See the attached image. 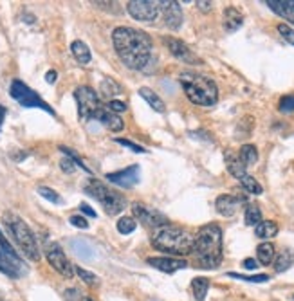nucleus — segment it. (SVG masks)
I'll use <instances>...</instances> for the list:
<instances>
[{"label":"nucleus","instance_id":"1","mask_svg":"<svg viewBox=\"0 0 294 301\" xmlns=\"http://www.w3.org/2000/svg\"><path fill=\"white\" fill-rule=\"evenodd\" d=\"M112 42L120 59L128 69L150 72L155 65L154 42L144 31L121 25L112 33Z\"/></svg>","mask_w":294,"mask_h":301},{"label":"nucleus","instance_id":"2","mask_svg":"<svg viewBox=\"0 0 294 301\" xmlns=\"http://www.w3.org/2000/svg\"><path fill=\"white\" fill-rule=\"evenodd\" d=\"M199 267L215 269L222 262V229L217 224H208L195 234L193 251Z\"/></svg>","mask_w":294,"mask_h":301},{"label":"nucleus","instance_id":"3","mask_svg":"<svg viewBox=\"0 0 294 301\" xmlns=\"http://www.w3.org/2000/svg\"><path fill=\"white\" fill-rule=\"evenodd\" d=\"M195 236L190 234L186 229L171 224H164V226L154 229L152 234V246L157 251L173 254V256H184L193 251Z\"/></svg>","mask_w":294,"mask_h":301},{"label":"nucleus","instance_id":"4","mask_svg":"<svg viewBox=\"0 0 294 301\" xmlns=\"http://www.w3.org/2000/svg\"><path fill=\"white\" fill-rule=\"evenodd\" d=\"M179 81L184 88V94L193 105L199 107H213L219 101V88L213 79L195 72H183Z\"/></svg>","mask_w":294,"mask_h":301},{"label":"nucleus","instance_id":"5","mask_svg":"<svg viewBox=\"0 0 294 301\" xmlns=\"http://www.w3.org/2000/svg\"><path fill=\"white\" fill-rule=\"evenodd\" d=\"M2 222H4L8 233L13 236L15 244L20 247L24 256H27L31 262H40V247H38V242H36V236L31 231V227L18 215L11 213V211H6L2 215Z\"/></svg>","mask_w":294,"mask_h":301},{"label":"nucleus","instance_id":"6","mask_svg":"<svg viewBox=\"0 0 294 301\" xmlns=\"http://www.w3.org/2000/svg\"><path fill=\"white\" fill-rule=\"evenodd\" d=\"M85 193H89L92 198H96V200L105 207V213L110 215V217L120 215L121 211H125V206H127V200H125L123 195L108 190L103 183L96 180V178H91V180L85 184Z\"/></svg>","mask_w":294,"mask_h":301},{"label":"nucleus","instance_id":"7","mask_svg":"<svg viewBox=\"0 0 294 301\" xmlns=\"http://www.w3.org/2000/svg\"><path fill=\"white\" fill-rule=\"evenodd\" d=\"M0 273H4L6 276L13 278V280H18L24 274H27V265L11 247L2 231H0Z\"/></svg>","mask_w":294,"mask_h":301},{"label":"nucleus","instance_id":"8","mask_svg":"<svg viewBox=\"0 0 294 301\" xmlns=\"http://www.w3.org/2000/svg\"><path fill=\"white\" fill-rule=\"evenodd\" d=\"M74 98H76V103H78V114H80V119L83 123L92 121V119L96 121L100 112L105 108L100 101V96L96 94L94 88L87 87V85H81V87L76 88Z\"/></svg>","mask_w":294,"mask_h":301},{"label":"nucleus","instance_id":"9","mask_svg":"<svg viewBox=\"0 0 294 301\" xmlns=\"http://www.w3.org/2000/svg\"><path fill=\"white\" fill-rule=\"evenodd\" d=\"M9 94H11V98L15 99V101H18L22 107H25V108H40V110H44V112H47V114L54 115V110H52V108L49 107V105L45 103L44 99L36 94L35 91H31V88H29L27 85L24 83V81H20V79H15V81H13L11 88H9Z\"/></svg>","mask_w":294,"mask_h":301},{"label":"nucleus","instance_id":"10","mask_svg":"<svg viewBox=\"0 0 294 301\" xmlns=\"http://www.w3.org/2000/svg\"><path fill=\"white\" fill-rule=\"evenodd\" d=\"M44 253H45V258H47L49 265H51L56 273H60L62 276L69 278V280L74 276V265L67 260V256H65V253L62 251V247L58 246V244L51 242V240H45Z\"/></svg>","mask_w":294,"mask_h":301},{"label":"nucleus","instance_id":"11","mask_svg":"<svg viewBox=\"0 0 294 301\" xmlns=\"http://www.w3.org/2000/svg\"><path fill=\"white\" fill-rule=\"evenodd\" d=\"M127 11L132 15V18L139 20V22H154L159 16V2H152V0H132L127 4Z\"/></svg>","mask_w":294,"mask_h":301},{"label":"nucleus","instance_id":"12","mask_svg":"<svg viewBox=\"0 0 294 301\" xmlns=\"http://www.w3.org/2000/svg\"><path fill=\"white\" fill-rule=\"evenodd\" d=\"M132 213H134V217L146 227L157 229V227L168 224V218L164 217L163 213H159V211L152 209V207L144 206V204H139V202H135L134 206H132Z\"/></svg>","mask_w":294,"mask_h":301},{"label":"nucleus","instance_id":"13","mask_svg":"<svg viewBox=\"0 0 294 301\" xmlns=\"http://www.w3.org/2000/svg\"><path fill=\"white\" fill-rule=\"evenodd\" d=\"M166 47L170 49V52L175 56V58L183 62V64H190V65H202V59L199 56L195 54L186 44H184L183 40H177V38H171V36H166L163 40Z\"/></svg>","mask_w":294,"mask_h":301},{"label":"nucleus","instance_id":"14","mask_svg":"<svg viewBox=\"0 0 294 301\" xmlns=\"http://www.w3.org/2000/svg\"><path fill=\"white\" fill-rule=\"evenodd\" d=\"M141 177V168L139 164H132V166L125 168V170L120 171H112V173H107V180L120 188H134L135 184L139 183Z\"/></svg>","mask_w":294,"mask_h":301},{"label":"nucleus","instance_id":"15","mask_svg":"<svg viewBox=\"0 0 294 301\" xmlns=\"http://www.w3.org/2000/svg\"><path fill=\"white\" fill-rule=\"evenodd\" d=\"M159 9L164 15V24H166V27L177 31V29L183 25V9H181L179 2L163 0V2H159Z\"/></svg>","mask_w":294,"mask_h":301},{"label":"nucleus","instance_id":"16","mask_svg":"<svg viewBox=\"0 0 294 301\" xmlns=\"http://www.w3.org/2000/svg\"><path fill=\"white\" fill-rule=\"evenodd\" d=\"M146 263L154 267V269L163 270V273L168 274H173L177 270L188 267L186 260H181V258H173V256H154V258H148Z\"/></svg>","mask_w":294,"mask_h":301},{"label":"nucleus","instance_id":"17","mask_svg":"<svg viewBox=\"0 0 294 301\" xmlns=\"http://www.w3.org/2000/svg\"><path fill=\"white\" fill-rule=\"evenodd\" d=\"M246 202L244 197H234V195H220L217 200H215V207H217V213L222 215V217L229 218L233 217L237 211H239L240 204Z\"/></svg>","mask_w":294,"mask_h":301},{"label":"nucleus","instance_id":"18","mask_svg":"<svg viewBox=\"0 0 294 301\" xmlns=\"http://www.w3.org/2000/svg\"><path fill=\"white\" fill-rule=\"evenodd\" d=\"M266 4L269 6L271 11H274L282 18L289 20L294 25V0H267Z\"/></svg>","mask_w":294,"mask_h":301},{"label":"nucleus","instance_id":"19","mask_svg":"<svg viewBox=\"0 0 294 301\" xmlns=\"http://www.w3.org/2000/svg\"><path fill=\"white\" fill-rule=\"evenodd\" d=\"M242 24H244V16L239 9L233 8V6L224 9V29L227 33H234L237 29L242 27Z\"/></svg>","mask_w":294,"mask_h":301},{"label":"nucleus","instance_id":"20","mask_svg":"<svg viewBox=\"0 0 294 301\" xmlns=\"http://www.w3.org/2000/svg\"><path fill=\"white\" fill-rule=\"evenodd\" d=\"M96 121H100L101 125H105V127H107L110 132H121L123 130V127H125V123L121 121L120 115L114 114V112H110L108 108H103Z\"/></svg>","mask_w":294,"mask_h":301},{"label":"nucleus","instance_id":"21","mask_svg":"<svg viewBox=\"0 0 294 301\" xmlns=\"http://www.w3.org/2000/svg\"><path fill=\"white\" fill-rule=\"evenodd\" d=\"M224 159H226L227 171H229V173L233 175L234 178H240V177H244V175L247 173V171H246V166L242 164V161L239 159V155H234L233 152H226Z\"/></svg>","mask_w":294,"mask_h":301},{"label":"nucleus","instance_id":"22","mask_svg":"<svg viewBox=\"0 0 294 301\" xmlns=\"http://www.w3.org/2000/svg\"><path fill=\"white\" fill-rule=\"evenodd\" d=\"M72 251L76 253V256H80L81 260H92L96 256V251L87 240H81V238H76L71 242Z\"/></svg>","mask_w":294,"mask_h":301},{"label":"nucleus","instance_id":"23","mask_svg":"<svg viewBox=\"0 0 294 301\" xmlns=\"http://www.w3.org/2000/svg\"><path fill=\"white\" fill-rule=\"evenodd\" d=\"M71 51H72V56H74V58L78 59L81 65L91 64V49L87 47V44H85V42H81V40H76V42H72Z\"/></svg>","mask_w":294,"mask_h":301},{"label":"nucleus","instance_id":"24","mask_svg":"<svg viewBox=\"0 0 294 301\" xmlns=\"http://www.w3.org/2000/svg\"><path fill=\"white\" fill-rule=\"evenodd\" d=\"M100 94H101V98H103V99H107V101H112L115 96L121 94V87L115 83V79L105 78L103 81H101V85H100Z\"/></svg>","mask_w":294,"mask_h":301},{"label":"nucleus","instance_id":"25","mask_svg":"<svg viewBox=\"0 0 294 301\" xmlns=\"http://www.w3.org/2000/svg\"><path fill=\"white\" fill-rule=\"evenodd\" d=\"M254 233L262 240H269V238L278 234V224L273 222V220H262L258 226L254 227Z\"/></svg>","mask_w":294,"mask_h":301},{"label":"nucleus","instance_id":"26","mask_svg":"<svg viewBox=\"0 0 294 301\" xmlns=\"http://www.w3.org/2000/svg\"><path fill=\"white\" fill-rule=\"evenodd\" d=\"M139 96L146 101L148 105H150L152 108H154L155 112H164V101L159 98V96L155 94L152 88L148 87H141L139 88Z\"/></svg>","mask_w":294,"mask_h":301},{"label":"nucleus","instance_id":"27","mask_svg":"<svg viewBox=\"0 0 294 301\" xmlns=\"http://www.w3.org/2000/svg\"><path fill=\"white\" fill-rule=\"evenodd\" d=\"M294 263V253L290 249H283L278 256H274V270L276 273H285Z\"/></svg>","mask_w":294,"mask_h":301},{"label":"nucleus","instance_id":"28","mask_svg":"<svg viewBox=\"0 0 294 301\" xmlns=\"http://www.w3.org/2000/svg\"><path fill=\"white\" fill-rule=\"evenodd\" d=\"M256 256H258V262L262 265H271L274 262V256H276V251H274V246L271 242H263L258 246L256 249Z\"/></svg>","mask_w":294,"mask_h":301},{"label":"nucleus","instance_id":"29","mask_svg":"<svg viewBox=\"0 0 294 301\" xmlns=\"http://www.w3.org/2000/svg\"><path fill=\"white\" fill-rule=\"evenodd\" d=\"M239 159L242 161V164L246 168L253 166V164L258 161V150H256V146H253V144H244V146L240 148Z\"/></svg>","mask_w":294,"mask_h":301},{"label":"nucleus","instance_id":"30","mask_svg":"<svg viewBox=\"0 0 294 301\" xmlns=\"http://www.w3.org/2000/svg\"><path fill=\"white\" fill-rule=\"evenodd\" d=\"M208 289H210V280L208 278H195L191 282V290H193V296L197 301L206 299Z\"/></svg>","mask_w":294,"mask_h":301},{"label":"nucleus","instance_id":"31","mask_svg":"<svg viewBox=\"0 0 294 301\" xmlns=\"http://www.w3.org/2000/svg\"><path fill=\"white\" fill-rule=\"evenodd\" d=\"M239 183L242 184V188L247 191V193H251V195H262V193H263L262 184H260L258 180H256V178L253 177V175L246 173L244 177L239 178Z\"/></svg>","mask_w":294,"mask_h":301},{"label":"nucleus","instance_id":"32","mask_svg":"<svg viewBox=\"0 0 294 301\" xmlns=\"http://www.w3.org/2000/svg\"><path fill=\"white\" fill-rule=\"evenodd\" d=\"M244 220H246V226L256 227L260 222H262V211H260L258 206L254 204H249L246 207V215H244Z\"/></svg>","mask_w":294,"mask_h":301},{"label":"nucleus","instance_id":"33","mask_svg":"<svg viewBox=\"0 0 294 301\" xmlns=\"http://www.w3.org/2000/svg\"><path fill=\"white\" fill-rule=\"evenodd\" d=\"M135 227H137V222H135L132 217H123L117 220V231H120L121 234H130L135 231Z\"/></svg>","mask_w":294,"mask_h":301},{"label":"nucleus","instance_id":"34","mask_svg":"<svg viewBox=\"0 0 294 301\" xmlns=\"http://www.w3.org/2000/svg\"><path fill=\"white\" fill-rule=\"evenodd\" d=\"M65 301H94L92 297H89L85 292H81L80 289H76V287H71L64 292Z\"/></svg>","mask_w":294,"mask_h":301},{"label":"nucleus","instance_id":"35","mask_svg":"<svg viewBox=\"0 0 294 301\" xmlns=\"http://www.w3.org/2000/svg\"><path fill=\"white\" fill-rule=\"evenodd\" d=\"M251 130H253V119L251 117H244L242 121L239 123V128H237V139H242V137H249Z\"/></svg>","mask_w":294,"mask_h":301},{"label":"nucleus","instance_id":"36","mask_svg":"<svg viewBox=\"0 0 294 301\" xmlns=\"http://www.w3.org/2000/svg\"><path fill=\"white\" fill-rule=\"evenodd\" d=\"M229 278H237V280H244V282H251V283H266L269 282V276L267 274H256V276H244V274H237V273H227Z\"/></svg>","mask_w":294,"mask_h":301},{"label":"nucleus","instance_id":"37","mask_svg":"<svg viewBox=\"0 0 294 301\" xmlns=\"http://www.w3.org/2000/svg\"><path fill=\"white\" fill-rule=\"evenodd\" d=\"M278 110L282 112V114H292L294 112V94H287L280 99Z\"/></svg>","mask_w":294,"mask_h":301},{"label":"nucleus","instance_id":"38","mask_svg":"<svg viewBox=\"0 0 294 301\" xmlns=\"http://www.w3.org/2000/svg\"><path fill=\"white\" fill-rule=\"evenodd\" d=\"M38 193H40V197H44L45 200H49V202H52V204H62L60 195L56 193L54 190H51V188L40 186V188H38Z\"/></svg>","mask_w":294,"mask_h":301},{"label":"nucleus","instance_id":"39","mask_svg":"<svg viewBox=\"0 0 294 301\" xmlns=\"http://www.w3.org/2000/svg\"><path fill=\"white\" fill-rule=\"evenodd\" d=\"M278 33H280V36H282L285 42H289L290 45H294V29L292 27H289L287 24H278Z\"/></svg>","mask_w":294,"mask_h":301},{"label":"nucleus","instance_id":"40","mask_svg":"<svg viewBox=\"0 0 294 301\" xmlns=\"http://www.w3.org/2000/svg\"><path fill=\"white\" fill-rule=\"evenodd\" d=\"M74 273L78 274V276L83 280L87 285H96L98 283V276H94L92 273H89V270H85V269H81V267H76L74 269Z\"/></svg>","mask_w":294,"mask_h":301},{"label":"nucleus","instance_id":"41","mask_svg":"<svg viewBox=\"0 0 294 301\" xmlns=\"http://www.w3.org/2000/svg\"><path fill=\"white\" fill-rule=\"evenodd\" d=\"M60 150L64 152V154L67 155L69 159H72V161H74L76 166H78V168H81V170H85V171H91V170H89V168L83 164V161H81V159L78 157V154H76V152H72L71 148H67V146H60Z\"/></svg>","mask_w":294,"mask_h":301},{"label":"nucleus","instance_id":"42","mask_svg":"<svg viewBox=\"0 0 294 301\" xmlns=\"http://www.w3.org/2000/svg\"><path fill=\"white\" fill-rule=\"evenodd\" d=\"M115 143L121 144V146L130 148V150H132V152H135V154H146V150H144L143 146H139V144L132 143V141H128V139H115Z\"/></svg>","mask_w":294,"mask_h":301},{"label":"nucleus","instance_id":"43","mask_svg":"<svg viewBox=\"0 0 294 301\" xmlns=\"http://www.w3.org/2000/svg\"><path fill=\"white\" fill-rule=\"evenodd\" d=\"M108 110L114 112V114H117V112H125L127 110V105L123 103V101H117V99H112V101H108Z\"/></svg>","mask_w":294,"mask_h":301},{"label":"nucleus","instance_id":"44","mask_svg":"<svg viewBox=\"0 0 294 301\" xmlns=\"http://www.w3.org/2000/svg\"><path fill=\"white\" fill-rule=\"evenodd\" d=\"M71 224L74 227H80V229H87V227H89L87 218L80 217V215H74V217H71Z\"/></svg>","mask_w":294,"mask_h":301},{"label":"nucleus","instance_id":"45","mask_svg":"<svg viewBox=\"0 0 294 301\" xmlns=\"http://www.w3.org/2000/svg\"><path fill=\"white\" fill-rule=\"evenodd\" d=\"M60 168L65 171V173H72V171H76V168H78V166H76V163L72 161V159L67 157V159H62Z\"/></svg>","mask_w":294,"mask_h":301},{"label":"nucleus","instance_id":"46","mask_svg":"<svg viewBox=\"0 0 294 301\" xmlns=\"http://www.w3.org/2000/svg\"><path fill=\"white\" fill-rule=\"evenodd\" d=\"M242 265L246 267L247 270H254L256 267H258V263H256V260H253V258H246L242 262Z\"/></svg>","mask_w":294,"mask_h":301},{"label":"nucleus","instance_id":"47","mask_svg":"<svg viewBox=\"0 0 294 301\" xmlns=\"http://www.w3.org/2000/svg\"><path fill=\"white\" fill-rule=\"evenodd\" d=\"M80 211H83L85 215H89V217H92V218L96 217V211L92 209V207L89 206V204H81V206H80Z\"/></svg>","mask_w":294,"mask_h":301},{"label":"nucleus","instance_id":"48","mask_svg":"<svg viewBox=\"0 0 294 301\" xmlns=\"http://www.w3.org/2000/svg\"><path fill=\"white\" fill-rule=\"evenodd\" d=\"M197 8H199L200 11H211L213 4H211V2H197Z\"/></svg>","mask_w":294,"mask_h":301},{"label":"nucleus","instance_id":"49","mask_svg":"<svg viewBox=\"0 0 294 301\" xmlns=\"http://www.w3.org/2000/svg\"><path fill=\"white\" fill-rule=\"evenodd\" d=\"M56 71H49L47 74H45V81H47V83H54L56 81Z\"/></svg>","mask_w":294,"mask_h":301},{"label":"nucleus","instance_id":"50","mask_svg":"<svg viewBox=\"0 0 294 301\" xmlns=\"http://www.w3.org/2000/svg\"><path fill=\"white\" fill-rule=\"evenodd\" d=\"M4 117H6V108L0 105V128H2V123H4Z\"/></svg>","mask_w":294,"mask_h":301},{"label":"nucleus","instance_id":"51","mask_svg":"<svg viewBox=\"0 0 294 301\" xmlns=\"http://www.w3.org/2000/svg\"><path fill=\"white\" fill-rule=\"evenodd\" d=\"M0 301H2V297H0Z\"/></svg>","mask_w":294,"mask_h":301}]
</instances>
